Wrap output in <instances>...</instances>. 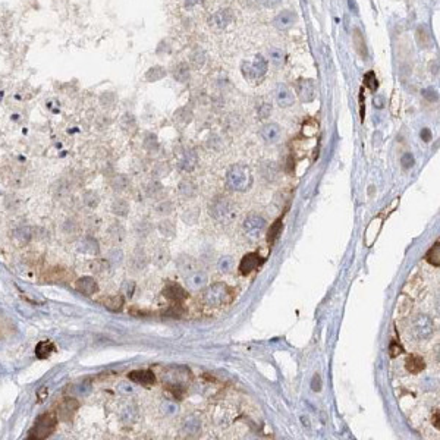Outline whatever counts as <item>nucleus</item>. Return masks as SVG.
I'll use <instances>...</instances> for the list:
<instances>
[{
	"label": "nucleus",
	"mask_w": 440,
	"mask_h": 440,
	"mask_svg": "<svg viewBox=\"0 0 440 440\" xmlns=\"http://www.w3.org/2000/svg\"><path fill=\"white\" fill-rule=\"evenodd\" d=\"M57 415L56 411H49L41 414L28 432V439L29 440H44L50 438L57 429Z\"/></svg>",
	"instance_id": "f257e3e1"
},
{
	"label": "nucleus",
	"mask_w": 440,
	"mask_h": 440,
	"mask_svg": "<svg viewBox=\"0 0 440 440\" xmlns=\"http://www.w3.org/2000/svg\"><path fill=\"white\" fill-rule=\"evenodd\" d=\"M208 213L214 220H217L220 223H225V225L232 223L233 220L236 219V216H238L236 206L226 197L213 198L211 203L208 204Z\"/></svg>",
	"instance_id": "f03ea898"
},
{
	"label": "nucleus",
	"mask_w": 440,
	"mask_h": 440,
	"mask_svg": "<svg viewBox=\"0 0 440 440\" xmlns=\"http://www.w3.org/2000/svg\"><path fill=\"white\" fill-rule=\"evenodd\" d=\"M251 183H253L251 170L245 164H235L228 170L226 185L232 191H238V192L247 191V189H250Z\"/></svg>",
	"instance_id": "7ed1b4c3"
},
{
	"label": "nucleus",
	"mask_w": 440,
	"mask_h": 440,
	"mask_svg": "<svg viewBox=\"0 0 440 440\" xmlns=\"http://www.w3.org/2000/svg\"><path fill=\"white\" fill-rule=\"evenodd\" d=\"M233 291L226 284H214L204 292V302L210 307H222L232 299Z\"/></svg>",
	"instance_id": "20e7f679"
},
{
	"label": "nucleus",
	"mask_w": 440,
	"mask_h": 440,
	"mask_svg": "<svg viewBox=\"0 0 440 440\" xmlns=\"http://www.w3.org/2000/svg\"><path fill=\"white\" fill-rule=\"evenodd\" d=\"M241 71H242V75H244L245 79H248V81H259L267 72V60L261 54H257L254 57V60H251V62H242Z\"/></svg>",
	"instance_id": "39448f33"
},
{
	"label": "nucleus",
	"mask_w": 440,
	"mask_h": 440,
	"mask_svg": "<svg viewBox=\"0 0 440 440\" xmlns=\"http://www.w3.org/2000/svg\"><path fill=\"white\" fill-rule=\"evenodd\" d=\"M414 333L418 339H429L435 333V323L429 315L420 314L414 320Z\"/></svg>",
	"instance_id": "423d86ee"
},
{
	"label": "nucleus",
	"mask_w": 440,
	"mask_h": 440,
	"mask_svg": "<svg viewBox=\"0 0 440 440\" xmlns=\"http://www.w3.org/2000/svg\"><path fill=\"white\" fill-rule=\"evenodd\" d=\"M78 410H79V402L75 398H65L57 407V411H56L57 420L63 423H69Z\"/></svg>",
	"instance_id": "0eeeda50"
},
{
	"label": "nucleus",
	"mask_w": 440,
	"mask_h": 440,
	"mask_svg": "<svg viewBox=\"0 0 440 440\" xmlns=\"http://www.w3.org/2000/svg\"><path fill=\"white\" fill-rule=\"evenodd\" d=\"M264 228H266V220L257 214L248 216L244 222V231L247 232V235H250L253 238L260 236L264 231Z\"/></svg>",
	"instance_id": "6e6552de"
},
{
	"label": "nucleus",
	"mask_w": 440,
	"mask_h": 440,
	"mask_svg": "<svg viewBox=\"0 0 440 440\" xmlns=\"http://www.w3.org/2000/svg\"><path fill=\"white\" fill-rule=\"evenodd\" d=\"M296 93L301 99V102L308 103L311 100H314L315 97V85L312 79H299L296 82Z\"/></svg>",
	"instance_id": "1a4fd4ad"
},
{
	"label": "nucleus",
	"mask_w": 440,
	"mask_h": 440,
	"mask_svg": "<svg viewBox=\"0 0 440 440\" xmlns=\"http://www.w3.org/2000/svg\"><path fill=\"white\" fill-rule=\"evenodd\" d=\"M382 226H383V219L382 217H376V219H373L370 222V225L367 226L365 233H364V244L367 247H371L376 242L379 233L382 231Z\"/></svg>",
	"instance_id": "9d476101"
},
{
	"label": "nucleus",
	"mask_w": 440,
	"mask_h": 440,
	"mask_svg": "<svg viewBox=\"0 0 440 440\" xmlns=\"http://www.w3.org/2000/svg\"><path fill=\"white\" fill-rule=\"evenodd\" d=\"M263 263V259L259 253H250L247 254L244 259L239 263V272L242 275H250L251 272H254L256 269H259L260 264Z\"/></svg>",
	"instance_id": "9b49d317"
},
{
	"label": "nucleus",
	"mask_w": 440,
	"mask_h": 440,
	"mask_svg": "<svg viewBox=\"0 0 440 440\" xmlns=\"http://www.w3.org/2000/svg\"><path fill=\"white\" fill-rule=\"evenodd\" d=\"M74 278V275L65 269L56 267V269H50L49 272H46V275L43 276V281L49 282V284H59V282H68Z\"/></svg>",
	"instance_id": "f8f14e48"
},
{
	"label": "nucleus",
	"mask_w": 440,
	"mask_h": 440,
	"mask_svg": "<svg viewBox=\"0 0 440 440\" xmlns=\"http://www.w3.org/2000/svg\"><path fill=\"white\" fill-rule=\"evenodd\" d=\"M233 19H235V16H233L231 9H220L210 18V24L222 29V28H226L229 24H232Z\"/></svg>",
	"instance_id": "ddd939ff"
},
{
	"label": "nucleus",
	"mask_w": 440,
	"mask_h": 440,
	"mask_svg": "<svg viewBox=\"0 0 440 440\" xmlns=\"http://www.w3.org/2000/svg\"><path fill=\"white\" fill-rule=\"evenodd\" d=\"M207 275L204 272H197L195 270V272H192L191 275H188L185 278V284H186L189 291H200V289H203L204 286L207 285Z\"/></svg>",
	"instance_id": "4468645a"
},
{
	"label": "nucleus",
	"mask_w": 440,
	"mask_h": 440,
	"mask_svg": "<svg viewBox=\"0 0 440 440\" xmlns=\"http://www.w3.org/2000/svg\"><path fill=\"white\" fill-rule=\"evenodd\" d=\"M295 21H296V15H295V12H292V10H282L279 15H276V18L273 19V25L276 26L278 29H282V31H285V29H289L291 26L295 24Z\"/></svg>",
	"instance_id": "2eb2a0df"
},
{
	"label": "nucleus",
	"mask_w": 440,
	"mask_h": 440,
	"mask_svg": "<svg viewBox=\"0 0 440 440\" xmlns=\"http://www.w3.org/2000/svg\"><path fill=\"white\" fill-rule=\"evenodd\" d=\"M75 288H77L78 292H81L85 296H91V295H94L99 291L97 282L93 278H90V276H84V278L78 279L77 284H75Z\"/></svg>",
	"instance_id": "dca6fc26"
},
{
	"label": "nucleus",
	"mask_w": 440,
	"mask_h": 440,
	"mask_svg": "<svg viewBox=\"0 0 440 440\" xmlns=\"http://www.w3.org/2000/svg\"><path fill=\"white\" fill-rule=\"evenodd\" d=\"M130 380L138 383V385H144V386H150L155 382L154 373L150 371V370H135V371H131L128 374Z\"/></svg>",
	"instance_id": "f3484780"
},
{
	"label": "nucleus",
	"mask_w": 440,
	"mask_h": 440,
	"mask_svg": "<svg viewBox=\"0 0 440 440\" xmlns=\"http://www.w3.org/2000/svg\"><path fill=\"white\" fill-rule=\"evenodd\" d=\"M163 295L167 299L173 301V302H181V301H183L188 296L186 291L181 285H178V284H169V285L163 289Z\"/></svg>",
	"instance_id": "a211bd4d"
},
{
	"label": "nucleus",
	"mask_w": 440,
	"mask_h": 440,
	"mask_svg": "<svg viewBox=\"0 0 440 440\" xmlns=\"http://www.w3.org/2000/svg\"><path fill=\"white\" fill-rule=\"evenodd\" d=\"M282 135V130L278 124H267L261 128V137L266 143L275 144L281 140Z\"/></svg>",
	"instance_id": "6ab92c4d"
},
{
	"label": "nucleus",
	"mask_w": 440,
	"mask_h": 440,
	"mask_svg": "<svg viewBox=\"0 0 440 440\" xmlns=\"http://www.w3.org/2000/svg\"><path fill=\"white\" fill-rule=\"evenodd\" d=\"M99 304H102L104 308L109 311H121L124 307V296L122 295H112V296H103L97 299Z\"/></svg>",
	"instance_id": "aec40b11"
},
{
	"label": "nucleus",
	"mask_w": 440,
	"mask_h": 440,
	"mask_svg": "<svg viewBox=\"0 0 440 440\" xmlns=\"http://www.w3.org/2000/svg\"><path fill=\"white\" fill-rule=\"evenodd\" d=\"M35 357L38 360H47L53 352H56V346L52 340H41L35 346Z\"/></svg>",
	"instance_id": "412c9836"
},
{
	"label": "nucleus",
	"mask_w": 440,
	"mask_h": 440,
	"mask_svg": "<svg viewBox=\"0 0 440 440\" xmlns=\"http://www.w3.org/2000/svg\"><path fill=\"white\" fill-rule=\"evenodd\" d=\"M276 100L279 106L282 107H289L293 104V93L289 90V87H286L284 84H281L276 90Z\"/></svg>",
	"instance_id": "4be33fe9"
},
{
	"label": "nucleus",
	"mask_w": 440,
	"mask_h": 440,
	"mask_svg": "<svg viewBox=\"0 0 440 440\" xmlns=\"http://www.w3.org/2000/svg\"><path fill=\"white\" fill-rule=\"evenodd\" d=\"M197 161H198V157H197V153L192 151V150H188L182 154L181 160H179V167L185 172H191L195 169L197 166Z\"/></svg>",
	"instance_id": "5701e85b"
},
{
	"label": "nucleus",
	"mask_w": 440,
	"mask_h": 440,
	"mask_svg": "<svg viewBox=\"0 0 440 440\" xmlns=\"http://www.w3.org/2000/svg\"><path fill=\"white\" fill-rule=\"evenodd\" d=\"M405 367L411 374H418L426 368V363L421 357L418 355H410L405 361Z\"/></svg>",
	"instance_id": "b1692460"
},
{
	"label": "nucleus",
	"mask_w": 440,
	"mask_h": 440,
	"mask_svg": "<svg viewBox=\"0 0 440 440\" xmlns=\"http://www.w3.org/2000/svg\"><path fill=\"white\" fill-rule=\"evenodd\" d=\"M178 269H179L182 276L186 278L188 275H191L192 272L197 270V264L191 257H181L178 260Z\"/></svg>",
	"instance_id": "393cba45"
},
{
	"label": "nucleus",
	"mask_w": 440,
	"mask_h": 440,
	"mask_svg": "<svg viewBox=\"0 0 440 440\" xmlns=\"http://www.w3.org/2000/svg\"><path fill=\"white\" fill-rule=\"evenodd\" d=\"M426 260L432 264V266H436L439 267L440 266V245L439 242H436L430 250L429 253L426 254Z\"/></svg>",
	"instance_id": "a878e982"
},
{
	"label": "nucleus",
	"mask_w": 440,
	"mask_h": 440,
	"mask_svg": "<svg viewBox=\"0 0 440 440\" xmlns=\"http://www.w3.org/2000/svg\"><path fill=\"white\" fill-rule=\"evenodd\" d=\"M281 232H282V220L278 219V220L270 226V229H269V232H267V242H269L270 245L275 244V241L279 238Z\"/></svg>",
	"instance_id": "bb28decb"
},
{
	"label": "nucleus",
	"mask_w": 440,
	"mask_h": 440,
	"mask_svg": "<svg viewBox=\"0 0 440 440\" xmlns=\"http://www.w3.org/2000/svg\"><path fill=\"white\" fill-rule=\"evenodd\" d=\"M166 77V71H164V68H161V66H154V68H151L147 74H146V79L148 81V82H155V81H158V79H161V78Z\"/></svg>",
	"instance_id": "cd10ccee"
},
{
	"label": "nucleus",
	"mask_w": 440,
	"mask_h": 440,
	"mask_svg": "<svg viewBox=\"0 0 440 440\" xmlns=\"http://www.w3.org/2000/svg\"><path fill=\"white\" fill-rule=\"evenodd\" d=\"M179 191H181V194L183 197L191 198V197H194V195L197 194V186H195L191 181H185L181 183Z\"/></svg>",
	"instance_id": "c85d7f7f"
},
{
	"label": "nucleus",
	"mask_w": 440,
	"mask_h": 440,
	"mask_svg": "<svg viewBox=\"0 0 440 440\" xmlns=\"http://www.w3.org/2000/svg\"><path fill=\"white\" fill-rule=\"evenodd\" d=\"M269 56H270V60L275 63V65H282L285 62V53L282 49H278V47H273L269 50Z\"/></svg>",
	"instance_id": "c756f323"
},
{
	"label": "nucleus",
	"mask_w": 440,
	"mask_h": 440,
	"mask_svg": "<svg viewBox=\"0 0 440 440\" xmlns=\"http://www.w3.org/2000/svg\"><path fill=\"white\" fill-rule=\"evenodd\" d=\"M411 307H413V301L404 293L399 298V301H398V311H399V314H407L408 311L411 310Z\"/></svg>",
	"instance_id": "7c9ffc66"
},
{
	"label": "nucleus",
	"mask_w": 440,
	"mask_h": 440,
	"mask_svg": "<svg viewBox=\"0 0 440 440\" xmlns=\"http://www.w3.org/2000/svg\"><path fill=\"white\" fill-rule=\"evenodd\" d=\"M219 270L223 272V273H229L232 272L233 269V259L232 257H222L219 260Z\"/></svg>",
	"instance_id": "2f4dec72"
},
{
	"label": "nucleus",
	"mask_w": 440,
	"mask_h": 440,
	"mask_svg": "<svg viewBox=\"0 0 440 440\" xmlns=\"http://www.w3.org/2000/svg\"><path fill=\"white\" fill-rule=\"evenodd\" d=\"M154 261L158 266H163L169 261V251L166 248H158L154 254Z\"/></svg>",
	"instance_id": "473e14b6"
},
{
	"label": "nucleus",
	"mask_w": 440,
	"mask_h": 440,
	"mask_svg": "<svg viewBox=\"0 0 440 440\" xmlns=\"http://www.w3.org/2000/svg\"><path fill=\"white\" fill-rule=\"evenodd\" d=\"M160 231H161V233H164L166 236L172 238L175 235V226L172 225V222H161L160 223Z\"/></svg>",
	"instance_id": "72a5a7b5"
},
{
	"label": "nucleus",
	"mask_w": 440,
	"mask_h": 440,
	"mask_svg": "<svg viewBox=\"0 0 440 440\" xmlns=\"http://www.w3.org/2000/svg\"><path fill=\"white\" fill-rule=\"evenodd\" d=\"M175 78H176L178 81H181V82H183V81L188 78V71H186V66H185V65H179V66L175 69Z\"/></svg>",
	"instance_id": "f704fd0d"
},
{
	"label": "nucleus",
	"mask_w": 440,
	"mask_h": 440,
	"mask_svg": "<svg viewBox=\"0 0 440 440\" xmlns=\"http://www.w3.org/2000/svg\"><path fill=\"white\" fill-rule=\"evenodd\" d=\"M401 163H402V166L405 169L411 167L414 164V155L411 154V153H405V154L402 155V158H401Z\"/></svg>",
	"instance_id": "c9c22d12"
},
{
	"label": "nucleus",
	"mask_w": 440,
	"mask_h": 440,
	"mask_svg": "<svg viewBox=\"0 0 440 440\" xmlns=\"http://www.w3.org/2000/svg\"><path fill=\"white\" fill-rule=\"evenodd\" d=\"M364 79H365V84H367L371 90H376V88H377V79H376V75H374L373 72H368Z\"/></svg>",
	"instance_id": "e433bc0d"
},
{
	"label": "nucleus",
	"mask_w": 440,
	"mask_h": 440,
	"mask_svg": "<svg viewBox=\"0 0 440 440\" xmlns=\"http://www.w3.org/2000/svg\"><path fill=\"white\" fill-rule=\"evenodd\" d=\"M423 96H424L426 99H429L430 102L438 100V91L433 90V88H427V90H424V91H423Z\"/></svg>",
	"instance_id": "4c0bfd02"
},
{
	"label": "nucleus",
	"mask_w": 440,
	"mask_h": 440,
	"mask_svg": "<svg viewBox=\"0 0 440 440\" xmlns=\"http://www.w3.org/2000/svg\"><path fill=\"white\" fill-rule=\"evenodd\" d=\"M389 351H390V357H398L402 352V348H401V345L398 342H392Z\"/></svg>",
	"instance_id": "58836bf2"
},
{
	"label": "nucleus",
	"mask_w": 440,
	"mask_h": 440,
	"mask_svg": "<svg viewBox=\"0 0 440 440\" xmlns=\"http://www.w3.org/2000/svg\"><path fill=\"white\" fill-rule=\"evenodd\" d=\"M186 430L188 433H197L200 430V423L198 421H186Z\"/></svg>",
	"instance_id": "ea45409f"
},
{
	"label": "nucleus",
	"mask_w": 440,
	"mask_h": 440,
	"mask_svg": "<svg viewBox=\"0 0 440 440\" xmlns=\"http://www.w3.org/2000/svg\"><path fill=\"white\" fill-rule=\"evenodd\" d=\"M272 113V106L270 104H263V106H260V110H259V115L260 118H267L269 115Z\"/></svg>",
	"instance_id": "a19ab883"
},
{
	"label": "nucleus",
	"mask_w": 440,
	"mask_h": 440,
	"mask_svg": "<svg viewBox=\"0 0 440 440\" xmlns=\"http://www.w3.org/2000/svg\"><path fill=\"white\" fill-rule=\"evenodd\" d=\"M311 388H312L314 392H320V390H321V379H320L318 374H315V376L312 377V380H311Z\"/></svg>",
	"instance_id": "79ce46f5"
},
{
	"label": "nucleus",
	"mask_w": 440,
	"mask_h": 440,
	"mask_svg": "<svg viewBox=\"0 0 440 440\" xmlns=\"http://www.w3.org/2000/svg\"><path fill=\"white\" fill-rule=\"evenodd\" d=\"M47 395H49V390L46 386H41V388L38 389V392H37V398H38V402H43L46 398H47Z\"/></svg>",
	"instance_id": "37998d69"
},
{
	"label": "nucleus",
	"mask_w": 440,
	"mask_h": 440,
	"mask_svg": "<svg viewBox=\"0 0 440 440\" xmlns=\"http://www.w3.org/2000/svg\"><path fill=\"white\" fill-rule=\"evenodd\" d=\"M282 0H261V3L266 6V7H275L281 3Z\"/></svg>",
	"instance_id": "c03bdc74"
},
{
	"label": "nucleus",
	"mask_w": 440,
	"mask_h": 440,
	"mask_svg": "<svg viewBox=\"0 0 440 440\" xmlns=\"http://www.w3.org/2000/svg\"><path fill=\"white\" fill-rule=\"evenodd\" d=\"M421 138H423V141H426V143H429L430 140H432V132L430 130H423L421 131Z\"/></svg>",
	"instance_id": "a18cd8bd"
},
{
	"label": "nucleus",
	"mask_w": 440,
	"mask_h": 440,
	"mask_svg": "<svg viewBox=\"0 0 440 440\" xmlns=\"http://www.w3.org/2000/svg\"><path fill=\"white\" fill-rule=\"evenodd\" d=\"M127 211H128V206L125 204V203H122V206H115V213H119V214H127Z\"/></svg>",
	"instance_id": "49530a36"
},
{
	"label": "nucleus",
	"mask_w": 440,
	"mask_h": 440,
	"mask_svg": "<svg viewBox=\"0 0 440 440\" xmlns=\"http://www.w3.org/2000/svg\"><path fill=\"white\" fill-rule=\"evenodd\" d=\"M181 1L185 4V6H194V4L201 3V0H181Z\"/></svg>",
	"instance_id": "de8ad7c7"
},
{
	"label": "nucleus",
	"mask_w": 440,
	"mask_h": 440,
	"mask_svg": "<svg viewBox=\"0 0 440 440\" xmlns=\"http://www.w3.org/2000/svg\"><path fill=\"white\" fill-rule=\"evenodd\" d=\"M433 424L435 427H439V411H436V414L433 415Z\"/></svg>",
	"instance_id": "09e8293b"
},
{
	"label": "nucleus",
	"mask_w": 440,
	"mask_h": 440,
	"mask_svg": "<svg viewBox=\"0 0 440 440\" xmlns=\"http://www.w3.org/2000/svg\"><path fill=\"white\" fill-rule=\"evenodd\" d=\"M0 85H1V81H0Z\"/></svg>",
	"instance_id": "8fccbe9b"
}]
</instances>
